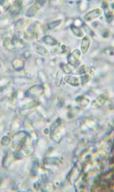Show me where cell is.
Here are the masks:
<instances>
[{
	"instance_id": "obj_8",
	"label": "cell",
	"mask_w": 114,
	"mask_h": 192,
	"mask_svg": "<svg viewBox=\"0 0 114 192\" xmlns=\"http://www.w3.org/2000/svg\"><path fill=\"white\" fill-rule=\"evenodd\" d=\"M12 65L14 69L17 71H20L24 67L25 62L21 58H16L13 60Z\"/></svg>"
},
{
	"instance_id": "obj_2",
	"label": "cell",
	"mask_w": 114,
	"mask_h": 192,
	"mask_svg": "<svg viewBox=\"0 0 114 192\" xmlns=\"http://www.w3.org/2000/svg\"><path fill=\"white\" fill-rule=\"evenodd\" d=\"M44 3H45V1H38L36 2L27 10L26 14V16L28 17H32L34 16L36 14V13L39 10V9L42 7V6L44 5Z\"/></svg>"
},
{
	"instance_id": "obj_11",
	"label": "cell",
	"mask_w": 114,
	"mask_h": 192,
	"mask_svg": "<svg viewBox=\"0 0 114 192\" xmlns=\"http://www.w3.org/2000/svg\"><path fill=\"white\" fill-rule=\"evenodd\" d=\"M12 40L13 42V44H14L16 49H17V48L22 49L25 46V43L24 42V41L19 37H15L13 38V39Z\"/></svg>"
},
{
	"instance_id": "obj_13",
	"label": "cell",
	"mask_w": 114,
	"mask_h": 192,
	"mask_svg": "<svg viewBox=\"0 0 114 192\" xmlns=\"http://www.w3.org/2000/svg\"><path fill=\"white\" fill-rule=\"evenodd\" d=\"M64 80L68 84H70L71 85H73V86H78L79 85V81L76 77L66 76L64 77Z\"/></svg>"
},
{
	"instance_id": "obj_12",
	"label": "cell",
	"mask_w": 114,
	"mask_h": 192,
	"mask_svg": "<svg viewBox=\"0 0 114 192\" xmlns=\"http://www.w3.org/2000/svg\"><path fill=\"white\" fill-rule=\"evenodd\" d=\"M71 30L72 32L75 35H76V37L79 38H81L83 37L84 34L82 30L79 28L78 27H77L75 25H72L70 27Z\"/></svg>"
},
{
	"instance_id": "obj_18",
	"label": "cell",
	"mask_w": 114,
	"mask_h": 192,
	"mask_svg": "<svg viewBox=\"0 0 114 192\" xmlns=\"http://www.w3.org/2000/svg\"><path fill=\"white\" fill-rule=\"evenodd\" d=\"M90 79V77L89 76V75H84L82 77V84H85L86 82H87Z\"/></svg>"
},
{
	"instance_id": "obj_9",
	"label": "cell",
	"mask_w": 114,
	"mask_h": 192,
	"mask_svg": "<svg viewBox=\"0 0 114 192\" xmlns=\"http://www.w3.org/2000/svg\"><path fill=\"white\" fill-rule=\"evenodd\" d=\"M42 40L44 43L49 45V46H56L58 43V41L55 38L52 37L51 36H50V35L44 36V37L42 38Z\"/></svg>"
},
{
	"instance_id": "obj_4",
	"label": "cell",
	"mask_w": 114,
	"mask_h": 192,
	"mask_svg": "<svg viewBox=\"0 0 114 192\" xmlns=\"http://www.w3.org/2000/svg\"><path fill=\"white\" fill-rule=\"evenodd\" d=\"M108 95L107 93H103L98 97L96 99L95 101L93 103V106L94 107V108H98L104 104V103L106 102L107 99H108Z\"/></svg>"
},
{
	"instance_id": "obj_7",
	"label": "cell",
	"mask_w": 114,
	"mask_h": 192,
	"mask_svg": "<svg viewBox=\"0 0 114 192\" xmlns=\"http://www.w3.org/2000/svg\"><path fill=\"white\" fill-rule=\"evenodd\" d=\"M33 48L35 51L41 56H49L50 54L49 52L47 51L46 48L43 47L42 46H41L39 44L37 43H34L33 44Z\"/></svg>"
},
{
	"instance_id": "obj_10",
	"label": "cell",
	"mask_w": 114,
	"mask_h": 192,
	"mask_svg": "<svg viewBox=\"0 0 114 192\" xmlns=\"http://www.w3.org/2000/svg\"><path fill=\"white\" fill-rule=\"evenodd\" d=\"M3 45H4V47L6 49L9 50V51H12V50L16 49V48L13 44L12 40L10 39H9V38H6L4 39Z\"/></svg>"
},
{
	"instance_id": "obj_1",
	"label": "cell",
	"mask_w": 114,
	"mask_h": 192,
	"mask_svg": "<svg viewBox=\"0 0 114 192\" xmlns=\"http://www.w3.org/2000/svg\"><path fill=\"white\" fill-rule=\"evenodd\" d=\"M81 55V52L78 49L74 50L67 57L68 62L71 65H73V66L78 65L80 63L79 59Z\"/></svg>"
},
{
	"instance_id": "obj_3",
	"label": "cell",
	"mask_w": 114,
	"mask_h": 192,
	"mask_svg": "<svg viewBox=\"0 0 114 192\" xmlns=\"http://www.w3.org/2000/svg\"><path fill=\"white\" fill-rule=\"evenodd\" d=\"M101 10L99 8H97L87 13L84 17V19L86 21H91L94 19L98 18L101 15Z\"/></svg>"
},
{
	"instance_id": "obj_16",
	"label": "cell",
	"mask_w": 114,
	"mask_h": 192,
	"mask_svg": "<svg viewBox=\"0 0 114 192\" xmlns=\"http://www.w3.org/2000/svg\"><path fill=\"white\" fill-rule=\"evenodd\" d=\"M106 18L109 24H110L113 21V18H114V15H113V13L111 12H108L106 13Z\"/></svg>"
},
{
	"instance_id": "obj_6",
	"label": "cell",
	"mask_w": 114,
	"mask_h": 192,
	"mask_svg": "<svg viewBox=\"0 0 114 192\" xmlns=\"http://www.w3.org/2000/svg\"><path fill=\"white\" fill-rule=\"evenodd\" d=\"M91 44L90 39L89 37H84L83 38L82 43L81 44V52L83 54H85L87 52Z\"/></svg>"
},
{
	"instance_id": "obj_15",
	"label": "cell",
	"mask_w": 114,
	"mask_h": 192,
	"mask_svg": "<svg viewBox=\"0 0 114 192\" xmlns=\"http://www.w3.org/2000/svg\"><path fill=\"white\" fill-rule=\"evenodd\" d=\"M24 25V21L22 19H21L17 21L15 24V29L16 30H20L22 29Z\"/></svg>"
},
{
	"instance_id": "obj_17",
	"label": "cell",
	"mask_w": 114,
	"mask_h": 192,
	"mask_svg": "<svg viewBox=\"0 0 114 192\" xmlns=\"http://www.w3.org/2000/svg\"><path fill=\"white\" fill-rule=\"evenodd\" d=\"M88 70H89V68H88L87 66L83 65V66L79 68V73L84 74V73L87 72L88 71Z\"/></svg>"
},
{
	"instance_id": "obj_14",
	"label": "cell",
	"mask_w": 114,
	"mask_h": 192,
	"mask_svg": "<svg viewBox=\"0 0 114 192\" xmlns=\"http://www.w3.org/2000/svg\"><path fill=\"white\" fill-rule=\"evenodd\" d=\"M62 21L61 20H57V21H54V22H51L50 24H47V29L48 30H51V29H53L54 28H56V27H57L58 26L61 24Z\"/></svg>"
},
{
	"instance_id": "obj_5",
	"label": "cell",
	"mask_w": 114,
	"mask_h": 192,
	"mask_svg": "<svg viewBox=\"0 0 114 192\" xmlns=\"http://www.w3.org/2000/svg\"><path fill=\"white\" fill-rule=\"evenodd\" d=\"M22 2L21 1H16L14 2L13 5L10 9L11 14L14 16H16L19 14L22 7Z\"/></svg>"
}]
</instances>
